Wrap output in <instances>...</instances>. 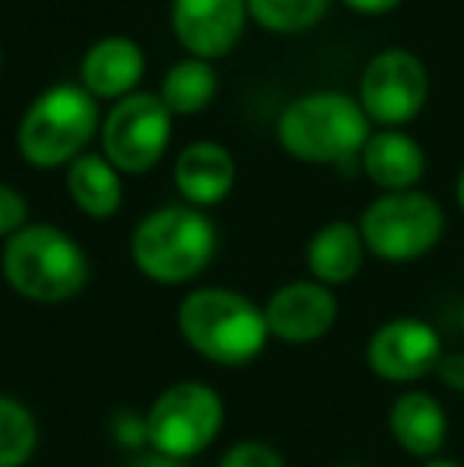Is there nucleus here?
Returning <instances> with one entry per match:
<instances>
[{
    "instance_id": "obj_1",
    "label": "nucleus",
    "mask_w": 464,
    "mask_h": 467,
    "mask_svg": "<svg viewBox=\"0 0 464 467\" xmlns=\"http://www.w3.org/2000/svg\"><path fill=\"white\" fill-rule=\"evenodd\" d=\"M277 140L303 162L347 166L369 140V118L359 99L341 89H315L293 99L277 118Z\"/></svg>"
},
{
    "instance_id": "obj_2",
    "label": "nucleus",
    "mask_w": 464,
    "mask_h": 467,
    "mask_svg": "<svg viewBox=\"0 0 464 467\" xmlns=\"http://www.w3.org/2000/svg\"><path fill=\"white\" fill-rule=\"evenodd\" d=\"M185 340L220 366H245L264 350V308L232 289H194L179 308Z\"/></svg>"
},
{
    "instance_id": "obj_3",
    "label": "nucleus",
    "mask_w": 464,
    "mask_h": 467,
    "mask_svg": "<svg viewBox=\"0 0 464 467\" xmlns=\"http://www.w3.org/2000/svg\"><path fill=\"white\" fill-rule=\"evenodd\" d=\"M99 130V102L83 83L48 87L19 118L16 147L29 166L57 169L70 166Z\"/></svg>"
},
{
    "instance_id": "obj_4",
    "label": "nucleus",
    "mask_w": 464,
    "mask_h": 467,
    "mask_svg": "<svg viewBox=\"0 0 464 467\" xmlns=\"http://www.w3.org/2000/svg\"><path fill=\"white\" fill-rule=\"evenodd\" d=\"M217 252V229L198 207H160L143 216L130 239L140 274L156 283L194 280Z\"/></svg>"
},
{
    "instance_id": "obj_5",
    "label": "nucleus",
    "mask_w": 464,
    "mask_h": 467,
    "mask_svg": "<svg viewBox=\"0 0 464 467\" xmlns=\"http://www.w3.org/2000/svg\"><path fill=\"white\" fill-rule=\"evenodd\" d=\"M4 277L32 302H64L87 286L89 265L57 226H23L4 245Z\"/></svg>"
},
{
    "instance_id": "obj_6",
    "label": "nucleus",
    "mask_w": 464,
    "mask_h": 467,
    "mask_svg": "<svg viewBox=\"0 0 464 467\" xmlns=\"http://www.w3.org/2000/svg\"><path fill=\"white\" fill-rule=\"evenodd\" d=\"M446 233V213L423 191H395L382 194L359 216L363 245L382 261H417L433 252Z\"/></svg>"
},
{
    "instance_id": "obj_7",
    "label": "nucleus",
    "mask_w": 464,
    "mask_h": 467,
    "mask_svg": "<svg viewBox=\"0 0 464 467\" xmlns=\"http://www.w3.org/2000/svg\"><path fill=\"white\" fill-rule=\"evenodd\" d=\"M223 426V400L201 381H181L162 391L147 413V439L156 455L191 458L217 439Z\"/></svg>"
},
{
    "instance_id": "obj_8",
    "label": "nucleus",
    "mask_w": 464,
    "mask_h": 467,
    "mask_svg": "<svg viewBox=\"0 0 464 467\" xmlns=\"http://www.w3.org/2000/svg\"><path fill=\"white\" fill-rule=\"evenodd\" d=\"M172 140V111L160 93H130L118 99L102 121V156L118 172L140 175L162 160Z\"/></svg>"
},
{
    "instance_id": "obj_9",
    "label": "nucleus",
    "mask_w": 464,
    "mask_h": 467,
    "mask_svg": "<svg viewBox=\"0 0 464 467\" xmlns=\"http://www.w3.org/2000/svg\"><path fill=\"white\" fill-rule=\"evenodd\" d=\"M429 77L414 51H378L359 77V105L366 118L388 130H401L423 111Z\"/></svg>"
},
{
    "instance_id": "obj_10",
    "label": "nucleus",
    "mask_w": 464,
    "mask_h": 467,
    "mask_svg": "<svg viewBox=\"0 0 464 467\" xmlns=\"http://www.w3.org/2000/svg\"><path fill=\"white\" fill-rule=\"evenodd\" d=\"M248 23V0H172V32L201 61L223 57L239 45Z\"/></svg>"
},
{
    "instance_id": "obj_11",
    "label": "nucleus",
    "mask_w": 464,
    "mask_h": 467,
    "mask_svg": "<svg viewBox=\"0 0 464 467\" xmlns=\"http://www.w3.org/2000/svg\"><path fill=\"white\" fill-rule=\"evenodd\" d=\"M369 369L388 381H417L436 372L442 359V344L427 321L397 318L378 327L369 340Z\"/></svg>"
},
{
    "instance_id": "obj_12",
    "label": "nucleus",
    "mask_w": 464,
    "mask_h": 467,
    "mask_svg": "<svg viewBox=\"0 0 464 467\" xmlns=\"http://www.w3.org/2000/svg\"><path fill=\"white\" fill-rule=\"evenodd\" d=\"M337 318V299L325 283H286L264 306L267 331L286 344H312L325 337Z\"/></svg>"
},
{
    "instance_id": "obj_13",
    "label": "nucleus",
    "mask_w": 464,
    "mask_h": 467,
    "mask_svg": "<svg viewBox=\"0 0 464 467\" xmlns=\"http://www.w3.org/2000/svg\"><path fill=\"white\" fill-rule=\"evenodd\" d=\"M147 57L143 48L128 36H106L87 48L80 61V80L83 89L99 102H118V99L130 96L134 87L140 83Z\"/></svg>"
},
{
    "instance_id": "obj_14",
    "label": "nucleus",
    "mask_w": 464,
    "mask_h": 467,
    "mask_svg": "<svg viewBox=\"0 0 464 467\" xmlns=\"http://www.w3.org/2000/svg\"><path fill=\"white\" fill-rule=\"evenodd\" d=\"M363 172L369 175L372 185H378L385 194L395 191H414L417 182L427 172V153L423 147L404 130L382 128L378 134H369L363 153Z\"/></svg>"
},
{
    "instance_id": "obj_15",
    "label": "nucleus",
    "mask_w": 464,
    "mask_h": 467,
    "mask_svg": "<svg viewBox=\"0 0 464 467\" xmlns=\"http://www.w3.org/2000/svg\"><path fill=\"white\" fill-rule=\"evenodd\" d=\"M235 160L217 140H198L175 160V188L191 207H213L232 191Z\"/></svg>"
},
{
    "instance_id": "obj_16",
    "label": "nucleus",
    "mask_w": 464,
    "mask_h": 467,
    "mask_svg": "<svg viewBox=\"0 0 464 467\" xmlns=\"http://www.w3.org/2000/svg\"><path fill=\"white\" fill-rule=\"evenodd\" d=\"M391 436L404 451L417 458H433L446 445L449 420L442 404L427 391H407L391 407Z\"/></svg>"
},
{
    "instance_id": "obj_17",
    "label": "nucleus",
    "mask_w": 464,
    "mask_h": 467,
    "mask_svg": "<svg viewBox=\"0 0 464 467\" xmlns=\"http://www.w3.org/2000/svg\"><path fill=\"white\" fill-rule=\"evenodd\" d=\"M363 254L366 245L363 235H359V226H353L347 220H335L328 226H322L312 235L309 248H305L309 271L325 286H337V283L356 277L359 267H363Z\"/></svg>"
},
{
    "instance_id": "obj_18",
    "label": "nucleus",
    "mask_w": 464,
    "mask_h": 467,
    "mask_svg": "<svg viewBox=\"0 0 464 467\" xmlns=\"http://www.w3.org/2000/svg\"><path fill=\"white\" fill-rule=\"evenodd\" d=\"M67 191L87 216L108 220L121 207V172L99 153H83L67 166Z\"/></svg>"
},
{
    "instance_id": "obj_19",
    "label": "nucleus",
    "mask_w": 464,
    "mask_h": 467,
    "mask_svg": "<svg viewBox=\"0 0 464 467\" xmlns=\"http://www.w3.org/2000/svg\"><path fill=\"white\" fill-rule=\"evenodd\" d=\"M220 89V77L211 61L201 57H185L175 61L166 70L160 83V99L172 115H194V111L207 109Z\"/></svg>"
},
{
    "instance_id": "obj_20",
    "label": "nucleus",
    "mask_w": 464,
    "mask_h": 467,
    "mask_svg": "<svg viewBox=\"0 0 464 467\" xmlns=\"http://www.w3.org/2000/svg\"><path fill=\"white\" fill-rule=\"evenodd\" d=\"M331 0H248V16L267 32L293 36L322 23Z\"/></svg>"
},
{
    "instance_id": "obj_21",
    "label": "nucleus",
    "mask_w": 464,
    "mask_h": 467,
    "mask_svg": "<svg viewBox=\"0 0 464 467\" xmlns=\"http://www.w3.org/2000/svg\"><path fill=\"white\" fill-rule=\"evenodd\" d=\"M36 451V423L29 410L0 398V467H23Z\"/></svg>"
},
{
    "instance_id": "obj_22",
    "label": "nucleus",
    "mask_w": 464,
    "mask_h": 467,
    "mask_svg": "<svg viewBox=\"0 0 464 467\" xmlns=\"http://www.w3.org/2000/svg\"><path fill=\"white\" fill-rule=\"evenodd\" d=\"M220 467H284V458L264 442H239L226 451Z\"/></svg>"
},
{
    "instance_id": "obj_23",
    "label": "nucleus",
    "mask_w": 464,
    "mask_h": 467,
    "mask_svg": "<svg viewBox=\"0 0 464 467\" xmlns=\"http://www.w3.org/2000/svg\"><path fill=\"white\" fill-rule=\"evenodd\" d=\"M26 213H29L26 197L19 194L16 188H10V185L0 182V239L16 235L19 229L26 226Z\"/></svg>"
},
{
    "instance_id": "obj_24",
    "label": "nucleus",
    "mask_w": 464,
    "mask_h": 467,
    "mask_svg": "<svg viewBox=\"0 0 464 467\" xmlns=\"http://www.w3.org/2000/svg\"><path fill=\"white\" fill-rule=\"evenodd\" d=\"M115 436H118V442L130 445V449L150 442L147 439V417H137V413H130V410L118 413L115 417Z\"/></svg>"
},
{
    "instance_id": "obj_25",
    "label": "nucleus",
    "mask_w": 464,
    "mask_h": 467,
    "mask_svg": "<svg viewBox=\"0 0 464 467\" xmlns=\"http://www.w3.org/2000/svg\"><path fill=\"white\" fill-rule=\"evenodd\" d=\"M436 375H439L452 391L464 394V353H442L439 366H436Z\"/></svg>"
},
{
    "instance_id": "obj_26",
    "label": "nucleus",
    "mask_w": 464,
    "mask_h": 467,
    "mask_svg": "<svg viewBox=\"0 0 464 467\" xmlns=\"http://www.w3.org/2000/svg\"><path fill=\"white\" fill-rule=\"evenodd\" d=\"M350 10L366 13V16H378V13H391L401 0H344Z\"/></svg>"
},
{
    "instance_id": "obj_27",
    "label": "nucleus",
    "mask_w": 464,
    "mask_h": 467,
    "mask_svg": "<svg viewBox=\"0 0 464 467\" xmlns=\"http://www.w3.org/2000/svg\"><path fill=\"white\" fill-rule=\"evenodd\" d=\"M130 467H181V462L175 458H166V455H150V458H137Z\"/></svg>"
},
{
    "instance_id": "obj_28",
    "label": "nucleus",
    "mask_w": 464,
    "mask_h": 467,
    "mask_svg": "<svg viewBox=\"0 0 464 467\" xmlns=\"http://www.w3.org/2000/svg\"><path fill=\"white\" fill-rule=\"evenodd\" d=\"M423 467H461V464H455V462H446V458H436V462H429V464H423Z\"/></svg>"
},
{
    "instance_id": "obj_29",
    "label": "nucleus",
    "mask_w": 464,
    "mask_h": 467,
    "mask_svg": "<svg viewBox=\"0 0 464 467\" xmlns=\"http://www.w3.org/2000/svg\"><path fill=\"white\" fill-rule=\"evenodd\" d=\"M459 207L464 210V172H461V179H459Z\"/></svg>"
},
{
    "instance_id": "obj_30",
    "label": "nucleus",
    "mask_w": 464,
    "mask_h": 467,
    "mask_svg": "<svg viewBox=\"0 0 464 467\" xmlns=\"http://www.w3.org/2000/svg\"><path fill=\"white\" fill-rule=\"evenodd\" d=\"M344 467H359V464H344Z\"/></svg>"
},
{
    "instance_id": "obj_31",
    "label": "nucleus",
    "mask_w": 464,
    "mask_h": 467,
    "mask_svg": "<svg viewBox=\"0 0 464 467\" xmlns=\"http://www.w3.org/2000/svg\"><path fill=\"white\" fill-rule=\"evenodd\" d=\"M0 61H4V55H0Z\"/></svg>"
}]
</instances>
